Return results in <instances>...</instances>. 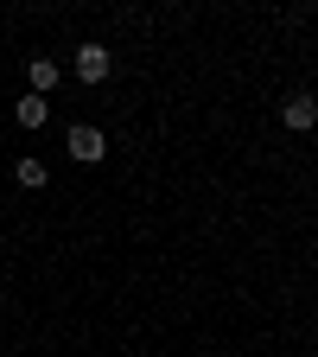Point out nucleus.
I'll return each instance as SVG.
<instances>
[{
	"mask_svg": "<svg viewBox=\"0 0 318 357\" xmlns=\"http://www.w3.org/2000/svg\"><path fill=\"white\" fill-rule=\"evenodd\" d=\"M83 83H102L109 70H115V58H109V45H77V64H70Z\"/></svg>",
	"mask_w": 318,
	"mask_h": 357,
	"instance_id": "obj_1",
	"label": "nucleus"
},
{
	"mask_svg": "<svg viewBox=\"0 0 318 357\" xmlns=\"http://www.w3.org/2000/svg\"><path fill=\"white\" fill-rule=\"evenodd\" d=\"M109 153V141H102V128H89V121H77L70 128V160H83V166H96Z\"/></svg>",
	"mask_w": 318,
	"mask_h": 357,
	"instance_id": "obj_2",
	"label": "nucleus"
},
{
	"mask_svg": "<svg viewBox=\"0 0 318 357\" xmlns=\"http://www.w3.org/2000/svg\"><path fill=\"white\" fill-rule=\"evenodd\" d=\"M280 121L299 134V128H312V121H318V102H312V96H287V102H280Z\"/></svg>",
	"mask_w": 318,
	"mask_h": 357,
	"instance_id": "obj_3",
	"label": "nucleus"
},
{
	"mask_svg": "<svg viewBox=\"0 0 318 357\" xmlns=\"http://www.w3.org/2000/svg\"><path fill=\"white\" fill-rule=\"evenodd\" d=\"M13 115H19V128H45V115H51V102H45V96H26V102H19Z\"/></svg>",
	"mask_w": 318,
	"mask_h": 357,
	"instance_id": "obj_5",
	"label": "nucleus"
},
{
	"mask_svg": "<svg viewBox=\"0 0 318 357\" xmlns=\"http://www.w3.org/2000/svg\"><path fill=\"white\" fill-rule=\"evenodd\" d=\"M19 185H26V192H45V166H38V160H19Z\"/></svg>",
	"mask_w": 318,
	"mask_h": 357,
	"instance_id": "obj_6",
	"label": "nucleus"
},
{
	"mask_svg": "<svg viewBox=\"0 0 318 357\" xmlns=\"http://www.w3.org/2000/svg\"><path fill=\"white\" fill-rule=\"evenodd\" d=\"M26 77H32V96H45V89H58V77H64V70H58L51 58H32V64H26Z\"/></svg>",
	"mask_w": 318,
	"mask_h": 357,
	"instance_id": "obj_4",
	"label": "nucleus"
}]
</instances>
